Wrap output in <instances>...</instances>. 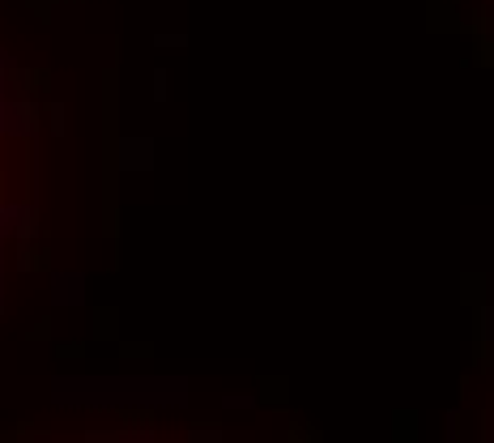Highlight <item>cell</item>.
Returning a JSON list of instances; mask_svg holds the SVG:
<instances>
[{
    "mask_svg": "<svg viewBox=\"0 0 494 443\" xmlns=\"http://www.w3.org/2000/svg\"><path fill=\"white\" fill-rule=\"evenodd\" d=\"M4 217H9V205H4V166H0V230L9 226Z\"/></svg>",
    "mask_w": 494,
    "mask_h": 443,
    "instance_id": "6da1fadb",
    "label": "cell"
}]
</instances>
